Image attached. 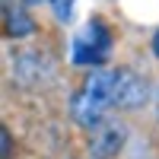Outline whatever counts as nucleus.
<instances>
[{
    "instance_id": "nucleus-6",
    "label": "nucleus",
    "mask_w": 159,
    "mask_h": 159,
    "mask_svg": "<svg viewBox=\"0 0 159 159\" xmlns=\"http://www.w3.org/2000/svg\"><path fill=\"white\" fill-rule=\"evenodd\" d=\"M29 3H42V0H29ZM45 3H51V10L61 22H67L73 16V0H45Z\"/></svg>"
},
{
    "instance_id": "nucleus-3",
    "label": "nucleus",
    "mask_w": 159,
    "mask_h": 159,
    "mask_svg": "<svg viewBox=\"0 0 159 159\" xmlns=\"http://www.w3.org/2000/svg\"><path fill=\"white\" fill-rule=\"evenodd\" d=\"M121 143H124V127L118 124V121H102L92 127V143H89V150L96 159H111L118 156V150H121Z\"/></svg>"
},
{
    "instance_id": "nucleus-1",
    "label": "nucleus",
    "mask_w": 159,
    "mask_h": 159,
    "mask_svg": "<svg viewBox=\"0 0 159 159\" xmlns=\"http://www.w3.org/2000/svg\"><path fill=\"white\" fill-rule=\"evenodd\" d=\"M115 83H118V70H92L83 83V92L73 102V115L80 124L96 127L105 111L115 108Z\"/></svg>"
},
{
    "instance_id": "nucleus-7",
    "label": "nucleus",
    "mask_w": 159,
    "mask_h": 159,
    "mask_svg": "<svg viewBox=\"0 0 159 159\" xmlns=\"http://www.w3.org/2000/svg\"><path fill=\"white\" fill-rule=\"evenodd\" d=\"M153 51H156V57H159V32L153 35Z\"/></svg>"
},
{
    "instance_id": "nucleus-4",
    "label": "nucleus",
    "mask_w": 159,
    "mask_h": 159,
    "mask_svg": "<svg viewBox=\"0 0 159 159\" xmlns=\"http://www.w3.org/2000/svg\"><path fill=\"white\" fill-rule=\"evenodd\" d=\"M147 102V83L130 73V70H118V83H115V108H137Z\"/></svg>"
},
{
    "instance_id": "nucleus-5",
    "label": "nucleus",
    "mask_w": 159,
    "mask_h": 159,
    "mask_svg": "<svg viewBox=\"0 0 159 159\" xmlns=\"http://www.w3.org/2000/svg\"><path fill=\"white\" fill-rule=\"evenodd\" d=\"M3 13H7V32H10V35L22 38V35H29V32L35 29V25H32V19L22 13V7H19V3H13V0H7Z\"/></svg>"
},
{
    "instance_id": "nucleus-2",
    "label": "nucleus",
    "mask_w": 159,
    "mask_h": 159,
    "mask_svg": "<svg viewBox=\"0 0 159 159\" xmlns=\"http://www.w3.org/2000/svg\"><path fill=\"white\" fill-rule=\"evenodd\" d=\"M111 54V32L105 29L99 19L83 25V32L73 38V61L86 64V67H99Z\"/></svg>"
}]
</instances>
